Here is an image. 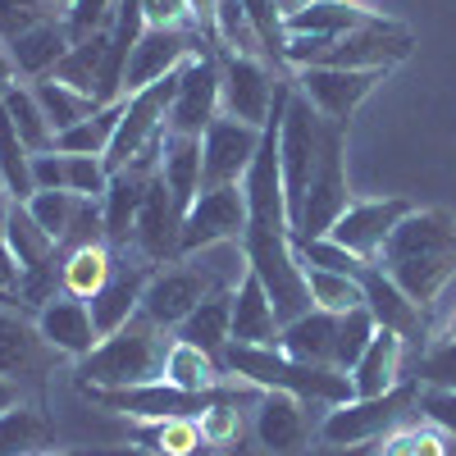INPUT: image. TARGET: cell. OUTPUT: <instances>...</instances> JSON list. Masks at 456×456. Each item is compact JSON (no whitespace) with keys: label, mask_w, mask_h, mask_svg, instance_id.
I'll return each mask as SVG.
<instances>
[{"label":"cell","mask_w":456,"mask_h":456,"mask_svg":"<svg viewBox=\"0 0 456 456\" xmlns=\"http://www.w3.org/2000/svg\"><path fill=\"white\" fill-rule=\"evenodd\" d=\"M402 352H406V338L397 329H379L370 338V347L365 356L356 361L352 370V388L356 397H379V393H388L402 384Z\"/></svg>","instance_id":"7402d4cb"},{"label":"cell","mask_w":456,"mask_h":456,"mask_svg":"<svg viewBox=\"0 0 456 456\" xmlns=\"http://www.w3.org/2000/svg\"><path fill=\"white\" fill-rule=\"evenodd\" d=\"M60 10H51V5H42V0H0V42H19L23 32H32L37 23H46V19H55Z\"/></svg>","instance_id":"7bdbcfd3"},{"label":"cell","mask_w":456,"mask_h":456,"mask_svg":"<svg viewBox=\"0 0 456 456\" xmlns=\"http://www.w3.org/2000/svg\"><path fill=\"white\" fill-rule=\"evenodd\" d=\"M197 51H215L210 42H201L197 32H183V28H146L137 37V46L128 55V73H124V96L160 83L165 73H178Z\"/></svg>","instance_id":"7c38bea8"},{"label":"cell","mask_w":456,"mask_h":456,"mask_svg":"<svg viewBox=\"0 0 456 456\" xmlns=\"http://www.w3.org/2000/svg\"><path fill=\"white\" fill-rule=\"evenodd\" d=\"M151 274H156V265H151V260H142V256H137V260H128V256L119 260V256H114V274H110V283L87 301L101 338H110L114 329H124V324L142 311V292H146Z\"/></svg>","instance_id":"5bb4252c"},{"label":"cell","mask_w":456,"mask_h":456,"mask_svg":"<svg viewBox=\"0 0 456 456\" xmlns=\"http://www.w3.org/2000/svg\"><path fill=\"white\" fill-rule=\"evenodd\" d=\"M356 283L365 288V306H370V315L379 320V329H397L402 338H411L415 329H420V306L379 270V265H361V274H356Z\"/></svg>","instance_id":"603a6c76"},{"label":"cell","mask_w":456,"mask_h":456,"mask_svg":"<svg viewBox=\"0 0 456 456\" xmlns=\"http://www.w3.org/2000/svg\"><path fill=\"white\" fill-rule=\"evenodd\" d=\"M219 119V51H197L178 69V92L169 105L165 133L201 137Z\"/></svg>","instance_id":"30bf717a"},{"label":"cell","mask_w":456,"mask_h":456,"mask_svg":"<svg viewBox=\"0 0 456 456\" xmlns=\"http://www.w3.org/2000/svg\"><path fill=\"white\" fill-rule=\"evenodd\" d=\"M0 183H5V192L14 201H28L37 187H32V151L23 146L14 119L5 114V105H0Z\"/></svg>","instance_id":"8d00e7d4"},{"label":"cell","mask_w":456,"mask_h":456,"mask_svg":"<svg viewBox=\"0 0 456 456\" xmlns=\"http://www.w3.org/2000/svg\"><path fill=\"white\" fill-rule=\"evenodd\" d=\"M0 105H5V114L14 119V128H19V137H23V146L32 151V156H42V151H55V128H51V119H46V110L37 105V96H32V87H5L0 92Z\"/></svg>","instance_id":"e575fe53"},{"label":"cell","mask_w":456,"mask_h":456,"mask_svg":"<svg viewBox=\"0 0 456 456\" xmlns=\"http://www.w3.org/2000/svg\"><path fill=\"white\" fill-rule=\"evenodd\" d=\"M160 178L169 187V197L178 206V215H187L201 197V137H183V133H165L160 137Z\"/></svg>","instance_id":"ffe728a7"},{"label":"cell","mask_w":456,"mask_h":456,"mask_svg":"<svg viewBox=\"0 0 456 456\" xmlns=\"http://www.w3.org/2000/svg\"><path fill=\"white\" fill-rule=\"evenodd\" d=\"M10 210H14V197L5 192V183H0V251H5V224H10Z\"/></svg>","instance_id":"db71d44e"},{"label":"cell","mask_w":456,"mask_h":456,"mask_svg":"<svg viewBox=\"0 0 456 456\" xmlns=\"http://www.w3.org/2000/svg\"><path fill=\"white\" fill-rule=\"evenodd\" d=\"M174 333H178L183 342H192V347L210 352V356H224V347L233 342V288L210 292Z\"/></svg>","instance_id":"484cf974"},{"label":"cell","mask_w":456,"mask_h":456,"mask_svg":"<svg viewBox=\"0 0 456 456\" xmlns=\"http://www.w3.org/2000/svg\"><path fill=\"white\" fill-rule=\"evenodd\" d=\"M55 251H60V242H55V238L46 233V228L28 215V206H23V201H14L10 224H5V256L14 260V270H19V274H28V270H37L42 260H51Z\"/></svg>","instance_id":"1f68e13d"},{"label":"cell","mask_w":456,"mask_h":456,"mask_svg":"<svg viewBox=\"0 0 456 456\" xmlns=\"http://www.w3.org/2000/svg\"><path fill=\"white\" fill-rule=\"evenodd\" d=\"M279 73H270L260 55H228L219 51V114L242 119L251 128L270 124V110L279 96Z\"/></svg>","instance_id":"9c48e42d"},{"label":"cell","mask_w":456,"mask_h":456,"mask_svg":"<svg viewBox=\"0 0 456 456\" xmlns=\"http://www.w3.org/2000/svg\"><path fill=\"white\" fill-rule=\"evenodd\" d=\"M242 233H247V187L242 183L201 187V197L187 206L178 228V260L219 242H242Z\"/></svg>","instance_id":"52a82bcc"},{"label":"cell","mask_w":456,"mask_h":456,"mask_svg":"<svg viewBox=\"0 0 456 456\" xmlns=\"http://www.w3.org/2000/svg\"><path fill=\"white\" fill-rule=\"evenodd\" d=\"M242 10H247V23L256 32V42L265 51V64H274L279 78H288V64H283V46H288V28H283V14L274 10V0H242Z\"/></svg>","instance_id":"74e56055"},{"label":"cell","mask_w":456,"mask_h":456,"mask_svg":"<svg viewBox=\"0 0 456 456\" xmlns=\"http://www.w3.org/2000/svg\"><path fill=\"white\" fill-rule=\"evenodd\" d=\"M197 429L206 438L210 452H228L242 443V411H238V397H219L210 402L201 415H197Z\"/></svg>","instance_id":"60d3db41"},{"label":"cell","mask_w":456,"mask_h":456,"mask_svg":"<svg viewBox=\"0 0 456 456\" xmlns=\"http://www.w3.org/2000/svg\"><path fill=\"white\" fill-rule=\"evenodd\" d=\"M19 402H23V397H19V384L0 374V411H10V406H19Z\"/></svg>","instance_id":"f5cc1de1"},{"label":"cell","mask_w":456,"mask_h":456,"mask_svg":"<svg viewBox=\"0 0 456 456\" xmlns=\"http://www.w3.org/2000/svg\"><path fill=\"white\" fill-rule=\"evenodd\" d=\"M114 5H119V0H73L69 14H64L73 42H83V37H92V32H105L110 19H114Z\"/></svg>","instance_id":"bcb514c9"},{"label":"cell","mask_w":456,"mask_h":456,"mask_svg":"<svg viewBox=\"0 0 456 456\" xmlns=\"http://www.w3.org/2000/svg\"><path fill=\"white\" fill-rule=\"evenodd\" d=\"M178 228H183V215L169 197L165 178L156 174V183H151V192L142 201V215H137V233H133V251L151 265H169L178 260Z\"/></svg>","instance_id":"e0dca14e"},{"label":"cell","mask_w":456,"mask_h":456,"mask_svg":"<svg viewBox=\"0 0 456 456\" xmlns=\"http://www.w3.org/2000/svg\"><path fill=\"white\" fill-rule=\"evenodd\" d=\"M333 342H338V315L311 306L306 315L283 324L279 352L292 361H306V365H333Z\"/></svg>","instance_id":"cb8c5ba5"},{"label":"cell","mask_w":456,"mask_h":456,"mask_svg":"<svg viewBox=\"0 0 456 456\" xmlns=\"http://www.w3.org/2000/svg\"><path fill=\"white\" fill-rule=\"evenodd\" d=\"M415 51V32L397 19L374 14L365 28L347 32V37H288L283 46V64L297 69H393L402 60H411Z\"/></svg>","instance_id":"3957f363"},{"label":"cell","mask_w":456,"mask_h":456,"mask_svg":"<svg viewBox=\"0 0 456 456\" xmlns=\"http://www.w3.org/2000/svg\"><path fill=\"white\" fill-rule=\"evenodd\" d=\"M415 411H420L429 425H438L447 438H456V388H425L420 384V402H415Z\"/></svg>","instance_id":"7dc6e473"},{"label":"cell","mask_w":456,"mask_h":456,"mask_svg":"<svg viewBox=\"0 0 456 456\" xmlns=\"http://www.w3.org/2000/svg\"><path fill=\"white\" fill-rule=\"evenodd\" d=\"M169 329L151 324L142 311L96 342V352L78 361L73 384H96V388H137V384H160L165 356H169Z\"/></svg>","instance_id":"277c9868"},{"label":"cell","mask_w":456,"mask_h":456,"mask_svg":"<svg viewBox=\"0 0 456 456\" xmlns=\"http://www.w3.org/2000/svg\"><path fill=\"white\" fill-rule=\"evenodd\" d=\"M37 333H42L46 347H55L69 361L92 356L96 342H101L96 320H92V306H87V301H78V297H69V292H60L55 301H46V306L37 311Z\"/></svg>","instance_id":"2e32d148"},{"label":"cell","mask_w":456,"mask_h":456,"mask_svg":"<svg viewBox=\"0 0 456 456\" xmlns=\"http://www.w3.org/2000/svg\"><path fill=\"white\" fill-rule=\"evenodd\" d=\"M283 320L274 315V301L265 292V283L247 270L233 288V342H247V347H279Z\"/></svg>","instance_id":"d6986e66"},{"label":"cell","mask_w":456,"mask_h":456,"mask_svg":"<svg viewBox=\"0 0 456 456\" xmlns=\"http://www.w3.org/2000/svg\"><path fill=\"white\" fill-rule=\"evenodd\" d=\"M301 279H306V292L320 311L329 315H347L356 306H365V288L352 274H338V270H320V265L301 260Z\"/></svg>","instance_id":"d590c367"},{"label":"cell","mask_w":456,"mask_h":456,"mask_svg":"<svg viewBox=\"0 0 456 456\" xmlns=\"http://www.w3.org/2000/svg\"><path fill=\"white\" fill-rule=\"evenodd\" d=\"M434 342H456V315L447 320V329H443V338H434Z\"/></svg>","instance_id":"6f0895ef"},{"label":"cell","mask_w":456,"mask_h":456,"mask_svg":"<svg viewBox=\"0 0 456 456\" xmlns=\"http://www.w3.org/2000/svg\"><path fill=\"white\" fill-rule=\"evenodd\" d=\"M415 379L425 388H456V342H434L415 365Z\"/></svg>","instance_id":"f6af8a7d"},{"label":"cell","mask_w":456,"mask_h":456,"mask_svg":"<svg viewBox=\"0 0 456 456\" xmlns=\"http://www.w3.org/2000/svg\"><path fill=\"white\" fill-rule=\"evenodd\" d=\"M374 10H365L361 0H311L297 19H288V37H347L365 28Z\"/></svg>","instance_id":"4316f807"},{"label":"cell","mask_w":456,"mask_h":456,"mask_svg":"<svg viewBox=\"0 0 456 456\" xmlns=\"http://www.w3.org/2000/svg\"><path fill=\"white\" fill-rule=\"evenodd\" d=\"M32 187L37 192H69V156L64 151L32 156Z\"/></svg>","instance_id":"681fc988"},{"label":"cell","mask_w":456,"mask_h":456,"mask_svg":"<svg viewBox=\"0 0 456 456\" xmlns=\"http://www.w3.org/2000/svg\"><path fill=\"white\" fill-rule=\"evenodd\" d=\"M83 201H87V197H78V192H32L23 206H28V215L64 247L69 233H73V224H78V215H83Z\"/></svg>","instance_id":"f35d334b"},{"label":"cell","mask_w":456,"mask_h":456,"mask_svg":"<svg viewBox=\"0 0 456 456\" xmlns=\"http://www.w3.org/2000/svg\"><path fill=\"white\" fill-rule=\"evenodd\" d=\"M73 46V32L64 23V14L46 19V23H37L32 32H23L19 42H10V55H14V69H19V78H46V73H55V64L69 55Z\"/></svg>","instance_id":"44dd1931"},{"label":"cell","mask_w":456,"mask_h":456,"mask_svg":"<svg viewBox=\"0 0 456 456\" xmlns=\"http://www.w3.org/2000/svg\"><path fill=\"white\" fill-rule=\"evenodd\" d=\"M133 447L156 452V456H219L206 447L192 415H174V420H133Z\"/></svg>","instance_id":"83f0119b"},{"label":"cell","mask_w":456,"mask_h":456,"mask_svg":"<svg viewBox=\"0 0 456 456\" xmlns=\"http://www.w3.org/2000/svg\"><path fill=\"white\" fill-rule=\"evenodd\" d=\"M265 142V128H251L242 119H219L201 133V183L206 187H224V183H242L256 151Z\"/></svg>","instance_id":"4fadbf2b"},{"label":"cell","mask_w":456,"mask_h":456,"mask_svg":"<svg viewBox=\"0 0 456 456\" xmlns=\"http://www.w3.org/2000/svg\"><path fill=\"white\" fill-rule=\"evenodd\" d=\"M19 83V69H14V55H10V46L0 42V92L5 87H14Z\"/></svg>","instance_id":"816d5d0a"},{"label":"cell","mask_w":456,"mask_h":456,"mask_svg":"<svg viewBox=\"0 0 456 456\" xmlns=\"http://www.w3.org/2000/svg\"><path fill=\"white\" fill-rule=\"evenodd\" d=\"M311 406L301 397H288V393H260V406H256V438L270 456H297L306 452L311 434L320 425H311Z\"/></svg>","instance_id":"9a60e30c"},{"label":"cell","mask_w":456,"mask_h":456,"mask_svg":"<svg viewBox=\"0 0 456 456\" xmlns=\"http://www.w3.org/2000/svg\"><path fill=\"white\" fill-rule=\"evenodd\" d=\"M37 352H42V333H37V315L0 306V374L19 379L37 365Z\"/></svg>","instance_id":"f1b7e54d"},{"label":"cell","mask_w":456,"mask_h":456,"mask_svg":"<svg viewBox=\"0 0 456 456\" xmlns=\"http://www.w3.org/2000/svg\"><path fill=\"white\" fill-rule=\"evenodd\" d=\"M51 456H92V452H51Z\"/></svg>","instance_id":"91938a15"},{"label":"cell","mask_w":456,"mask_h":456,"mask_svg":"<svg viewBox=\"0 0 456 456\" xmlns=\"http://www.w3.org/2000/svg\"><path fill=\"white\" fill-rule=\"evenodd\" d=\"M415 210V201L406 197H374V201H352L347 210L338 215V224L329 228V238L338 247H347L356 260L374 265L379 251H384V242L393 238V228Z\"/></svg>","instance_id":"8fae6325"},{"label":"cell","mask_w":456,"mask_h":456,"mask_svg":"<svg viewBox=\"0 0 456 456\" xmlns=\"http://www.w3.org/2000/svg\"><path fill=\"white\" fill-rule=\"evenodd\" d=\"M306 456H365V447H329V443H320Z\"/></svg>","instance_id":"11a10c76"},{"label":"cell","mask_w":456,"mask_h":456,"mask_svg":"<svg viewBox=\"0 0 456 456\" xmlns=\"http://www.w3.org/2000/svg\"><path fill=\"white\" fill-rule=\"evenodd\" d=\"M105 187H110V169H105L101 156H69V192L101 201Z\"/></svg>","instance_id":"ee69618b"},{"label":"cell","mask_w":456,"mask_h":456,"mask_svg":"<svg viewBox=\"0 0 456 456\" xmlns=\"http://www.w3.org/2000/svg\"><path fill=\"white\" fill-rule=\"evenodd\" d=\"M165 384L183 388V393H233V388H251L247 379L228 374L219 356L192 347V342L174 338L169 342V356H165Z\"/></svg>","instance_id":"ac0fdd59"},{"label":"cell","mask_w":456,"mask_h":456,"mask_svg":"<svg viewBox=\"0 0 456 456\" xmlns=\"http://www.w3.org/2000/svg\"><path fill=\"white\" fill-rule=\"evenodd\" d=\"M32 96H37V105L46 110V119H51L55 137H60V133H69V128H78L83 119H92V114L101 110V101H92V96H83V92H73V87L55 83L51 73L32 83Z\"/></svg>","instance_id":"d6a6232c"},{"label":"cell","mask_w":456,"mask_h":456,"mask_svg":"<svg viewBox=\"0 0 456 456\" xmlns=\"http://www.w3.org/2000/svg\"><path fill=\"white\" fill-rule=\"evenodd\" d=\"M306 5H311V0H274V10L283 14V23H288V19H297L301 10H306Z\"/></svg>","instance_id":"9f6ffc18"},{"label":"cell","mask_w":456,"mask_h":456,"mask_svg":"<svg viewBox=\"0 0 456 456\" xmlns=\"http://www.w3.org/2000/svg\"><path fill=\"white\" fill-rule=\"evenodd\" d=\"M384 456H420V452H415V434H411V429H397V434H388V443H384Z\"/></svg>","instance_id":"f907efd6"},{"label":"cell","mask_w":456,"mask_h":456,"mask_svg":"<svg viewBox=\"0 0 456 456\" xmlns=\"http://www.w3.org/2000/svg\"><path fill=\"white\" fill-rule=\"evenodd\" d=\"M119 119H124V101H110V105H101L92 114V119H83L78 128L60 133L55 137V151H64V156H101L105 160L114 133H119Z\"/></svg>","instance_id":"836d02e7"},{"label":"cell","mask_w":456,"mask_h":456,"mask_svg":"<svg viewBox=\"0 0 456 456\" xmlns=\"http://www.w3.org/2000/svg\"><path fill=\"white\" fill-rule=\"evenodd\" d=\"M219 288H233V283H224L210 265H201V256H183V260L156 265V274H151V283L142 292V315L151 324H160V329H178Z\"/></svg>","instance_id":"8992f818"},{"label":"cell","mask_w":456,"mask_h":456,"mask_svg":"<svg viewBox=\"0 0 456 456\" xmlns=\"http://www.w3.org/2000/svg\"><path fill=\"white\" fill-rule=\"evenodd\" d=\"M142 14H146V28H183V32H197V19H192V5L187 0H142ZM201 37V32H197Z\"/></svg>","instance_id":"c3c4849f"},{"label":"cell","mask_w":456,"mask_h":456,"mask_svg":"<svg viewBox=\"0 0 456 456\" xmlns=\"http://www.w3.org/2000/svg\"><path fill=\"white\" fill-rule=\"evenodd\" d=\"M224 370L247 379L251 388L260 393H288V397H301L306 406H342L352 402L356 388H352V374H342L333 365H306V361H292L283 356L279 347H247V342H228L224 347Z\"/></svg>","instance_id":"7a4b0ae2"},{"label":"cell","mask_w":456,"mask_h":456,"mask_svg":"<svg viewBox=\"0 0 456 456\" xmlns=\"http://www.w3.org/2000/svg\"><path fill=\"white\" fill-rule=\"evenodd\" d=\"M379 270H384L415 306L429 311L443 297V288L456 279V215L443 206H415L393 238L379 251Z\"/></svg>","instance_id":"6da1fadb"},{"label":"cell","mask_w":456,"mask_h":456,"mask_svg":"<svg viewBox=\"0 0 456 456\" xmlns=\"http://www.w3.org/2000/svg\"><path fill=\"white\" fill-rule=\"evenodd\" d=\"M388 69H297L292 73V87L297 96H306L311 110L320 114V119L338 124V128H352L356 110L365 105V96L384 83Z\"/></svg>","instance_id":"ba28073f"},{"label":"cell","mask_w":456,"mask_h":456,"mask_svg":"<svg viewBox=\"0 0 456 456\" xmlns=\"http://www.w3.org/2000/svg\"><path fill=\"white\" fill-rule=\"evenodd\" d=\"M42 5H51V10H60V14H69V5H73V0H42Z\"/></svg>","instance_id":"680465c9"},{"label":"cell","mask_w":456,"mask_h":456,"mask_svg":"<svg viewBox=\"0 0 456 456\" xmlns=\"http://www.w3.org/2000/svg\"><path fill=\"white\" fill-rule=\"evenodd\" d=\"M415 402H420V379L397 384V388L379 393V397H352V402L324 411L315 438L329 443V447H365V443H374V438L393 434L406 415L415 411Z\"/></svg>","instance_id":"5b68a950"},{"label":"cell","mask_w":456,"mask_h":456,"mask_svg":"<svg viewBox=\"0 0 456 456\" xmlns=\"http://www.w3.org/2000/svg\"><path fill=\"white\" fill-rule=\"evenodd\" d=\"M379 333V320L370 315V306H356L347 315H338V342H333V370L342 374H352L356 361L365 356L370 347V338Z\"/></svg>","instance_id":"ab89813d"},{"label":"cell","mask_w":456,"mask_h":456,"mask_svg":"<svg viewBox=\"0 0 456 456\" xmlns=\"http://www.w3.org/2000/svg\"><path fill=\"white\" fill-rule=\"evenodd\" d=\"M105 51H110V28L105 32H92L83 37V42H73L69 55L55 64L51 78L73 87V92H83L92 101H101V69H105Z\"/></svg>","instance_id":"f546056e"},{"label":"cell","mask_w":456,"mask_h":456,"mask_svg":"<svg viewBox=\"0 0 456 456\" xmlns=\"http://www.w3.org/2000/svg\"><path fill=\"white\" fill-rule=\"evenodd\" d=\"M14 292H19V301H23L28 311H42L46 301H55V297L64 292V247H60L51 260H42V265H37V270L19 274Z\"/></svg>","instance_id":"b9f144b4"},{"label":"cell","mask_w":456,"mask_h":456,"mask_svg":"<svg viewBox=\"0 0 456 456\" xmlns=\"http://www.w3.org/2000/svg\"><path fill=\"white\" fill-rule=\"evenodd\" d=\"M114 274V247L110 242H83V247H64V292L92 301Z\"/></svg>","instance_id":"4dcf8cb0"},{"label":"cell","mask_w":456,"mask_h":456,"mask_svg":"<svg viewBox=\"0 0 456 456\" xmlns=\"http://www.w3.org/2000/svg\"><path fill=\"white\" fill-rule=\"evenodd\" d=\"M55 447L60 438L46 411H37L28 402L0 411V456H51Z\"/></svg>","instance_id":"d4e9b609"}]
</instances>
